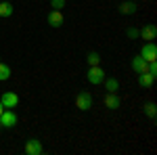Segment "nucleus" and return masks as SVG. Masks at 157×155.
<instances>
[{
	"instance_id": "1",
	"label": "nucleus",
	"mask_w": 157,
	"mask_h": 155,
	"mask_svg": "<svg viewBox=\"0 0 157 155\" xmlns=\"http://www.w3.org/2000/svg\"><path fill=\"white\" fill-rule=\"evenodd\" d=\"M75 107L80 109V111H88V109L94 107V99H92V95L90 92H78V96H75Z\"/></svg>"
},
{
	"instance_id": "2",
	"label": "nucleus",
	"mask_w": 157,
	"mask_h": 155,
	"mask_svg": "<svg viewBox=\"0 0 157 155\" xmlns=\"http://www.w3.org/2000/svg\"><path fill=\"white\" fill-rule=\"evenodd\" d=\"M140 57L145 61H155L157 59V44L151 40V42H145L143 48H140Z\"/></svg>"
},
{
	"instance_id": "3",
	"label": "nucleus",
	"mask_w": 157,
	"mask_h": 155,
	"mask_svg": "<svg viewBox=\"0 0 157 155\" xmlns=\"http://www.w3.org/2000/svg\"><path fill=\"white\" fill-rule=\"evenodd\" d=\"M86 78H88V82H90V84L97 86V84H103V80H105V72H103L98 65H90V69H88V76H86Z\"/></svg>"
},
{
	"instance_id": "4",
	"label": "nucleus",
	"mask_w": 157,
	"mask_h": 155,
	"mask_svg": "<svg viewBox=\"0 0 157 155\" xmlns=\"http://www.w3.org/2000/svg\"><path fill=\"white\" fill-rule=\"evenodd\" d=\"M15 124H17L15 111H13V109H4V111L0 113V126H2V128H13Z\"/></svg>"
},
{
	"instance_id": "5",
	"label": "nucleus",
	"mask_w": 157,
	"mask_h": 155,
	"mask_svg": "<svg viewBox=\"0 0 157 155\" xmlns=\"http://www.w3.org/2000/svg\"><path fill=\"white\" fill-rule=\"evenodd\" d=\"M0 103H2L4 109H13V107L19 105V96L15 95V92H11V90H6V92H2V96H0Z\"/></svg>"
},
{
	"instance_id": "6",
	"label": "nucleus",
	"mask_w": 157,
	"mask_h": 155,
	"mask_svg": "<svg viewBox=\"0 0 157 155\" xmlns=\"http://www.w3.org/2000/svg\"><path fill=\"white\" fill-rule=\"evenodd\" d=\"M25 153L27 155H42L44 153V147H42V143L38 138H29L25 143Z\"/></svg>"
},
{
	"instance_id": "7",
	"label": "nucleus",
	"mask_w": 157,
	"mask_h": 155,
	"mask_svg": "<svg viewBox=\"0 0 157 155\" xmlns=\"http://www.w3.org/2000/svg\"><path fill=\"white\" fill-rule=\"evenodd\" d=\"M138 36L143 38V40H147V42H151V40H155V36H157V27L155 25H145V27L138 32Z\"/></svg>"
},
{
	"instance_id": "8",
	"label": "nucleus",
	"mask_w": 157,
	"mask_h": 155,
	"mask_svg": "<svg viewBox=\"0 0 157 155\" xmlns=\"http://www.w3.org/2000/svg\"><path fill=\"white\" fill-rule=\"evenodd\" d=\"M48 25L50 27H61L63 25V11H52L48 13Z\"/></svg>"
},
{
	"instance_id": "9",
	"label": "nucleus",
	"mask_w": 157,
	"mask_h": 155,
	"mask_svg": "<svg viewBox=\"0 0 157 155\" xmlns=\"http://www.w3.org/2000/svg\"><path fill=\"white\" fill-rule=\"evenodd\" d=\"M147 67H149V61H145L143 57H140V55L132 59V69H134L136 73H143V72H147Z\"/></svg>"
},
{
	"instance_id": "10",
	"label": "nucleus",
	"mask_w": 157,
	"mask_h": 155,
	"mask_svg": "<svg viewBox=\"0 0 157 155\" xmlns=\"http://www.w3.org/2000/svg\"><path fill=\"white\" fill-rule=\"evenodd\" d=\"M153 82H155V76H151L149 72L138 73V84H140L143 88H149V86H153Z\"/></svg>"
},
{
	"instance_id": "11",
	"label": "nucleus",
	"mask_w": 157,
	"mask_h": 155,
	"mask_svg": "<svg viewBox=\"0 0 157 155\" xmlns=\"http://www.w3.org/2000/svg\"><path fill=\"white\" fill-rule=\"evenodd\" d=\"M105 105H107L109 109H117L121 105L120 96L115 95V92H107V96H105Z\"/></svg>"
},
{
	"instance_id": "12",
	"label": "nucleus",
	"mask_w": 157,
	"mask_h": 155,
	"mask_svg": "<svg viewBox=\"0 0 157 155\" xmlns=\"http://www.w3.org/2000/svg\"><path fill=\"white\" fill-rule=\"evenodd\" d=\"M136 11H138V4H134L132 0H126L120 6V13H124V15H134Z\"/></svg>"
},
{
	"instance_id": "13",
	"label": "nucleus",
	"mask_w": 157,
	"mask_h": 155,
	"mask_svg": "<svg viewBox=\"0 0 157 155\" xmlns=\"http://www.w3.org/2000/svg\"><path fill=\"white\" fill-rule=\"evenodd\" d=\"M103 82H105V88H107V92H117V90H120V82H117L115 78H105Z\"/></svg>"
},
{
	"instance_id": "14",
	"label": "nucleus",
	"mask_w": 157,
	"mask_h": 155,
	"mask_svg": "<svg viewBox=\"0 0 157 155\" xmlns=\"http://www.w3.org/2000/svg\"><path fill=\"white\" fill-rule=\"evenodd\" d=\"M13 15V4L11 2H0V17H11Z\"/></svg>"
},
{
	"instance_id": "15",
	"label": "nucleus",
	"mask_w": 157,
	"mask_h": 155,
	"mask_svg": "<svg viewBox=\"0 0 157 155\" xmlns=\"http://www.w3.org/2000/svg\"><path fill=\"white\" fill-rule=\"evenodd\" d=\"M9 78H11V67L0 61V82H4V80H9Z\"/></svg>"
},
{
	"instance_id": "16",
	"label": "nucleus",
	"mask_w": 157,
	"mask_h": 155,
	"mask_svg": "<svg viewBox=\"0 0 157 155\" xmlns=\"http://www.w3.org/2000/svg\"><path fill=\"white\" fill-rule=\"evenodd\" d=\"M145 113H147V115H149L151 119H155V115H157L155 103H147V105H145Z\"/></svg>"
},
{
	"instance_id": "17",
	"label": "nucleus",
	"mask_w": 157,
	"mask_h": 155,
	"mask_svg": "<svg viewBox=\"0 0 157 155\" xmlns=\"http://www.w3.org/2000/svg\"><path fill=\"white\" fill-rule=\"evenodd\" d=\"M88 65H98V61H101V57H98V52H88Z\"/></svg>"
},
{
	"instance_id": "18",
	"label": "nucleus",
	"mask_w": 157,
	"mask_h": 155,
	"mask_svg": "<svg viewBox=\"0 0 157 155\" xmlns=\"http://www.w3.org/2000/svg\"><path fill=\"white\" fill-rule=\"evenodd\" d=\"M50 6L55 11H63L65 9V0H50Z\"/></svg>"
},
{
	"instance_id": "19",
	"label": "nucleus",
	"mask_w": 157,
	"mask_h": 155,
	"mask_svg": "<svg viewBox=\"0 0 157 155\" xmlns=\"http://www.w3.org/2000/svg\"><path fill=\"white\" fill-rule=\"evenodd\" d=\"M126 34H128V38H138V29H136V27H128V32H126Z\"/></svg>"
},
{
	"instance_id": "20",
	"label": "nucleus",
	"mask_w": 157,
	"mask_h": 155,
	"mask_svg": "<svg viewBox=\"0 0 157 155\" xmlns=\"http://www.w3.org/2000/svg\"><path fill=\"white\" fill-rule=\"evenodd\" d=\"M2 111H4V107H2V103H0V113H2Z\"/></svg>"
},
{
	"instance_id": "21",
	"label": "nucleus",
	"mask_w": 157,
	"mask_h": 155,
	"mask_svg": "<svg viewBox=\"0 0 157 155\" xmlns=\"http://www.w3.org/2000/svg\"><path fill=\"white\" fill-rule=\"evenodd\" d=\"M0 130H2V126H0Z\"/></svg>"
}]
</instances>
